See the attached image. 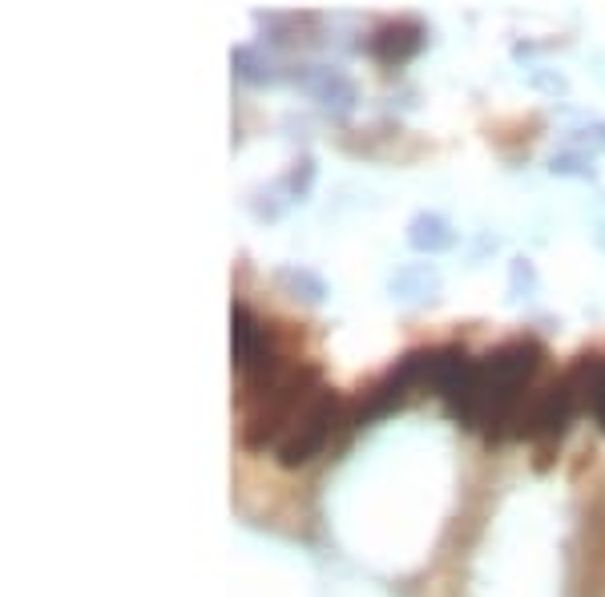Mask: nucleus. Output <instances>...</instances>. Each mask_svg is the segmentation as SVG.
Masks as SVG:
<instances>
[{
    "instance_id": "14",
    "label": "nucleus",
    "mask_w": 605,
    "mask_h": 597,
    "mask_svg": "<svg viewBox=\"0 0 605 597\" xmlns=\"http://www.w3.org/2000/svg\"><path fill=\"white\" fill-rule=\"evenodd\" d=\"M590 412H594L597 428L605 433V360H602V372L594 380V392H590Z\"/></svg>"
},
{
    "instance_id": "15",
    "label": "nucleus",
    "mask_w": 605,
    "mask_h": 597,
    "mask_svg": "<svg viewBox=\"0 0 605 597\" xmlns=\"http://www.w3.org/2000/svg\"><path fill=\"white\" fill-rule=\"evenodd\" d=\"M597 246H602V250H605V218H602V223H597Z\"/></svg>"
},
{
    "instance_id": "1",
    "label": "nucleus",
    "mask_w": 605,
    "mask_h": 597,
    "mask_svg": "<svg viewBox=\"0 0 605 597\" xmlns=\"http://www.w3.org/2000/svg\"><path fill=\"white\" fill-rule=\"evenodd\" d=\"M545 363V348L533 340V335H517V340L497 343L492 352L480 355V372H485V392H489V404H485V420H480V433L489 445H505L517 436V424H521V412L529 404V384L533 375L541 372Z\"/></svg>"
},
{
    "instance_id": "7",
    "label": "nucleus",
    "mask_w": 605,
    "mask_h": 597,
    "mask_svg": "<svg viewBox=\"0 0 605 597\" xmlns=\"http://www.w3.org/2000/svg\"><path fill=\"white\" fill-rule=\"evenodd\" d=\"M258 331H263V323H258L255 311L234 299L231 303V360H234V367H243L246 363V355H251V348H255V340H258Z\"/></svg>"
},
{
    "instance_id": "5",
    "label": "nucleus",
    "mask_w": 605,
    "mask_h": 597,
    "mask_svg": "<svg viewBox=\"0 0 605 597\" xmlns=\"http://www.w3.org/2000/svg\"><path fill=\"white\" fill-rule=\"evenodd\" d=\"M407 243L416 246L420 255H441L456 246V226L436 211H424L407 223Z\"/></svg>"
},
{
    "instance_id": "11",
    "label": "nucleus",
    "mask_w": 605,
    "mask_h": 597,
    "mask_svg": "<svg viewBox=\"0 0 605 597\" xmlns=\"http://www.w3.org/2000/svg\"><path fill=\"white\" fill-rule=\"evenodd\" d=\"M549 170L561 178H594V158L585 150H565V153H553Z\"/></svg>"
},
{
    "instance_id": "4",
    "label": "nucleus",
    "mask_w": 605,
    "mask_h": 597,
    "mask_svg": "<svg viewBox=\"0 0 605 597\" xmlns=\"http://www.w3.org/2000/svg\"><path fill=\"white\" fill-rule=\"evenodd\" d=\"M424 24L420 21H388L380 24L368 41V53L375 61H384V65H400V61L416 57L420 49H424Z\"/></svg>"
},
{
    "instance_id": "9",
    "label": "nucleus",
    "mask_w": 605,
    "mask_h": 597,
    "mask_svg": "<svg viewBox=\"0 0 605 597\" xmlns=\"http://www.w3.org/2000/svg\"><path fill=\"white\" fill-rule=\"evenodd\" d=\"M279 287L291 295V299H302V303H323L327 299V282L307 267H283Z\"/></svg>"
},
{
    "instance_id": "3",
    "label": "nucleus",
    "mask_w": 605,
    "mask_h": 597,
    "mask_svg": "<svg viewBox=\"0 0 605 597\" xmlns=\"http://www.w3.org/2000/svg\"><path fill=\"white\" fill-rule=\"evenodd\" d=\"M343 408H348V399L339 396L336 387H323V392L299 412V420L291 424V433L283 436V445L275 448V460H279L283 469H302V465H311V460L331 445V436L339 433Z\"/></svg>"
},
{
    "instance_id": "13",
    "label": "nucleus",
    "mask_w": 605,
    "mask_h": 597,
    "mask_svg": "<svg viewBox=\"0 0 605 597\" xmlns=\"http://www.w3.org/2000/svg\"><path fill=\"white\" fill-rule=\"evenodd\" d=\"M521 282H524V291H537V270H533V263L529 258H512V299L521 295Z\"/></svg>"
},
{
    "instance_id": "12",
    "label": "nucleus",
    "mask_w": 605,
    "mask_h": 597,
    "mask_svg": "<svg viewBox=\"0 0 605 597\" xmlns=\"http://www.w3.org/2000/svg\"><path fill=\"white\" fill-rule=\"evenodd\" d=\"M311 182H315V162H311V158H299L283 186H287V194H291V199H307Z\"/></svg>"
},
{
    "instance_id": "2",
    "label": "nucleus",
    "mask_w": 605,
    "mask_h": 597,
    "mask_svg": "<svg viewBox=\"0 0 605 597\" xmlns=\"http://www.w3.org/2000/svg\"><path fill=\"white\" fill-rule=\"evenodd\" d=\"M323 372L319 363H295L291 372L283 375L279 384L270 387L267 396L251 399L243 420V448L251 452H267V448H279L283 436L291 433V424L299 420V412L311 404L319 392H323Z\"/></svg>"
},
{
    "instance_id": "10",
    "label": "nucleus",
    "mask_w": 605,
    "mask_h": 597,
    "mask_svg": "<svg viewBox=\"0 0 605 597\" xmlns=\"http://www.w3.org/2000/svg\"><path fill=\"white\" fill-rule=\"evenodd\" d=\"M231 65H234V73L243 77V82H255V85H263V82H275L279 77V70L270 65L258 49H251V45H238L231 53Z\"/></svg>"
},
{
    "instance_id": "8",
    "label": "nucleus",
    "mask_w": 605,
    "mask_h": 597,
    "mask_svg": "<svg viewBox=\"0 0 605 597\" xmlns=\"http://www.w3.org/2000/svg\"><path fill=\"white\" fill-rule=\"evenodd\" d=\"M436 291H441V275H436V267H428V263L396 270V279H392V295H396V299H432Z\"/></svg>"
},
{
    "instance_id": "6",
    "label": "nucleus",
    "mask_w": 605,
    "mask_h": 597,
    "mask_svg": "<svg viewBox=\"0 0 605 597\" xmlns=\"http://www.w3.org/2000/svg\"><path fill=\"white\" fill-rule=\"evenodd\" d=\"M302 85H307V94H311L315 102L327 106V109H339V114H343V109L355 106V85H351L348 77L336 73V70H323V65H319L315 73L302 77Z\"/></svg>"
}]
</instances>
